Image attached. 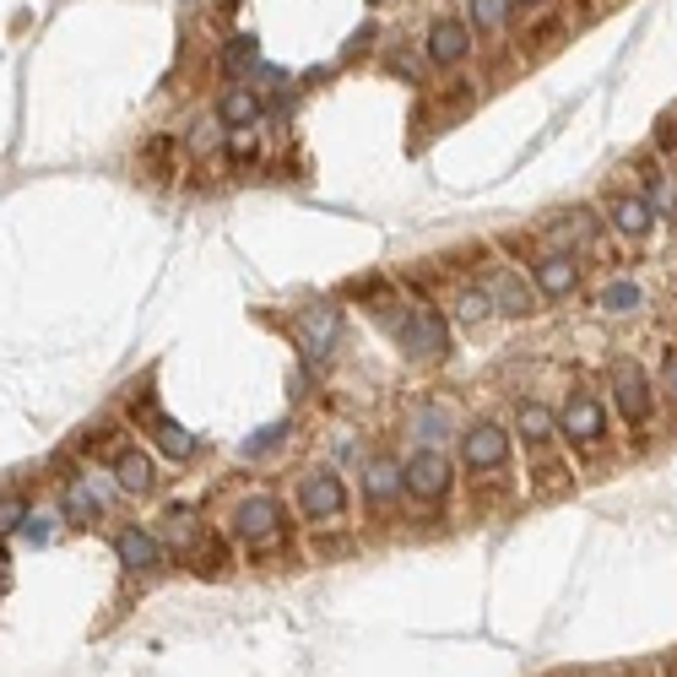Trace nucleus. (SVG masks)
Here are the masks:
<instances>
[{
  "mask_svg": "<svg viewBox=\"0 0 677 677\" xmlns=\"http://www.w3.org/2000/svg\"><path fill=\"white\" fill-rule=\"evenodd\" d=\"M212 141H217V126L206 120V126H195V131H190V152H206Z\"/></svg>",
  "mask_w": 677,
  "mask_h": 677,
  "instance_id": "nucleus-34",
  "label": "nucleus"
},
{
  "mask_svg": "<svg viewBox=\"0 0 677 677\" xmlns=\"http://www.w3.org/2000/svg\"><path fill=\"white\" fill-rule=\"evenodd\" d=\"M0 521H5V532H22V526H27V504H22V499H5Z\"/></svg>",
  "mask_w": 677,
  "mask_h": 677,
  "instance_id": "nucleus-30",
  "label": "nucleus"
},
{
  "mask_svg": "<svg viewBox=\"0 0 677 677\" xmlns=\"http://www.w3.org/2000/svg\"><path fill=\"white\" fill-rule=\"evenodd\" d=\"M115 477H120L126 494H152L157 488V472H152V461L141 450H115Z\"/></svg>",
  "mask_w": 677,
  "mask_h": 677,
  "instance_id": "nucleus-20",
  "label": "nucleus"
},
{
  "mask_svg": "<svg viewBox=\"0 0 677 677\" xmlns=\"http://www.w3.org/2000/svg\"><path fill=\"white\" fill-rule=\"evenodd\" d=\"M336 336H342V314L331 304H309L304 309V353L309 358H331Z\"/></svg>",
  "mask_w": 677,
  "mask_h": 677,
  "instance_id": "nucleus-10",
  "label": "nucleus"
},
{
  "mask_svg": "<svg viewBox=\"0 0 677 677\" xmlns=\"http://www.w3.org/2000/svg\"><path fill=\"white\" fill-rule=\"evenodd\" d=\"M298 510H304V521H342V510H347L342 477L336 472H309L298 483Z\"/></svg>",
  "mask_w": 677,
  "mask_h": 677,
  "instance_id": "nucleus-6",
  "label": "nucleus"
},
{
  "mask_svg": "<svg viewBox=\"0 0 677 677\" xmlns=\"http://www.w3.org/2000/svg\"><path fill=\"white\" fill-rule=\"evenodd\" d=\"M104 515V488H98V477H76L71 488H66V521L71 526H93Z\"/></svg>",
  "mask_w": 677,
  "mask_h": 677,
  "instance_id": "nucleus-16",
  "label": "nucleus"
},
{
  "mask_svg": "<svg viewBox=\"0 0 677 677\" xmlns=\"http://www.w3.org/2000/svg\"><path fill=\"white\" fill-rule=\"evenodd\" d=\"M656 146H662V152H677V104L656 120Z\"/></svg>",
  "mask_w": 677,
  "mask_h": 677,
  "instance_id": "nucleus-29",
  "label": "nucleus"
},
{
  "mask_svg": "<svg viewBox=\"0 0 677 677\" xmlns=\"http://www.w3.org/2000/svg\"><path fill=\"white\" fill-rule=\"evenodd\" d=\"M402 488H406L402 466H396L391 455H375V461H369V472H364V494H369V504H375V510H385Z\"/></svg>",
  "mask_w": 677,
  "mask_h": 677,
  "instance_id": "nucleus-14",
  "label": "nucleus"
},
{
  "mask_svg": "<svg viewBox=\"0 0 677 677\" xmlns=\"http://www.w3.org/2000/svg\"><path fill=\"white\" fill-rule=\"evenodd\" d=\"M174 152H179V141H174V135H152V141H146V157H157V163H168Z\"/></svg>",
  "mask_w": 677,
  "mask_h": 677,
  "instance_id": "nucleus-32",
  "label": "nucleus"
},
{
  "mask_svg": "<svg viewBox=\"0 0 677 677\" xmlns=\"http://www.w3.org/2000/svg\"><path fill=\"white\" fill-rule=\"evenodd\" d=\"M607 380H613V402L623 412V423H651V412H656V391H651V375L634 364V358H618L613 369H607Z\"/></svg>",
  "mask_w": 677,
  "mask_h": 677,
  "instance_id": "nucleus-2",
  "label": "nucleus"
},
{
  "mask_svg": "<svg viewBox=\"0 0 677 677\" xmlns=\"http://www.w3.org/2000/svg\"><path fill=\"white\" fill-rule=\"evenodd\" d=\"M402 472H406V494H412V499H423V504L444 499V494H450V483H455V466H450V455H444V450H412Z\"/></svg>",
  "mask_w": 677,
  "mask_h": 677,
  "instance_id": "nucleus-3",
  "label": "nucleus"
},
{
  "mask_svg": "<svg viewBox=\"0 0 677 677\" xmlns=\"http://www.w3.org/2000/svg\"><path fill=\"white\" fill-rule=\"evenodd\" d=\"M607 212H613V228H618V234L645 239V234H651V212H656V206H651L645 195H613V201H607Z\"/></svg>",
  "mask_w": 677,
  "mask_h": 677,
  "instance_id": "nucleus-17",
  "label": "nucleus"
},
{
  "mask_svg": "<svg viewBox=\"0 0 677 677\" xmlns=\"http://www.w3.org/2000/svg\"><path fill=\"white\" fill-rule=\"evenodd\" d=\"M109 444H115V428H87V433L76 439L82 455H109Z\"/></svg>",
  "mask_w": 677,
  "mask_h": 677,
  "instance_id": "nucleus-28",
  "label": "nucleus"
},
{
  "mask_svg": "<svg viewBox=\"0 0 677 677\" xmlns=\"http://www.w3.org/2000/svg\"><path fill=\"white\" fill-rule=\"evenodd\" d=\"M542 0H510V11H537Z\"/></svg>",
  "mask_w": 677,
  "mask_h": 677,
  "instance_id": "nucleus-37",
  "label": "nucleus"
},
{
  "mask_svg": "<svg viewBox=\"0 0 677 677\" xmlns=\"http://www.w3.org/2000/svg\"><path fill=\"white\" fill-rule=\"evenodd\" d=\"M662 385L677 396V353H667V364H662Z\"/></svg>",
  "mask_w": 677,
  "mask_h": 677,
  "instance_id": "nucleus-36",
  "label": "nucleus"
},
{
  "mask_svg": "<svg viewBox=\"0 0 677 677\" xmlns=\"http://www.w3.org/2000/svg\"><path fill=\"white\" fill-rule=\"evenodd\" d=\"M602 309H613V314H629V309H640V287H634V282H613V287L602 293Z\"/></svg>",
  "mask_w": 677,
  "mask_h": 677,
  "instance_id": "nucleus-26",
  "label": "nucleus"
},
{
  "mask_svg": "<svg viewBox=\"0 0 677 677\" xmlns=\"http://www.w3.org/2000/svg\"><path fill=\"white\" fill-rule=\"evenodd\" d=\"M553 38H563V22H537V27L526 33V44H542V49H547Z\"/></svg>",
  "mask_w": 677,
  "mask_h": 677,
  "instance_id": "nucleus-31",
  "label": "nucleus"
},
{
  "mask_svg": "<svg viewBox=\"0 0 677 677\" xmlns=\"http://www.w3.org/2000/svg\"><path fill=\"white\" fill-rule=\"evenodd\" d=\"M396 342H402L406 358H444L450 353V325H444L439 309L417 304V309H406L396 320Z\"/></svg>",
  "mask_w": 677,
  "mask_h": 677,
  "instance_id": "nucleus-1",
  "label": "nucleus"
},
{
  "mask_svg": "<svg viewBox=\"0 0 677 677\" xmlns=\"http://www.w3.org/2000/svg\"><path fill=\"white\" fill-rule=\"evenodd\" d=\"M532 455H537V466H532V488H537V494L569 488V466H563L558 455H542V450H532Z\"/></svg>",
  "mask_w": 677,
  "mask_h": 677,
  "instance_id": "nucleus-22",
  "label": "nucleus"
},
{
  "mask_svg": "<svg viewBox=\"0 0 677 677\" xmlns=\"http://www.w3.org/2000/svg\"><path fill=\"white\" fill-rule=\"evenodd\" d=\"M185 563H190V569H195L201 580H212V574H223V569L234 563V547H228V537H223V532H206V537L190 542Z\"/></svg>",
  "mask_w": 677,
  "mask_h": 677,
  "instance_id": "nucleus-15",
  "label": "nucleus"
},
{
  "mask_svg": "<svg viewBox=\"0 0 677 677\" xmlns=\"http://www.w3.org/2000/svg\"><path fill=\"white\" fill-rule=\"evenodd\" d=\"M439 428H444V412H439V406H428V412L417 417V433H428V439H433Z\"/></svg>",
  "mask_w": 677,
  "mask_h": 677,
  "instance_id": "nucleus-33",
  "label": "nucleus"
},
{
  "mask_svg": "<svg viewBox=\"0 0 677 677\" xmlns=\"http://www.w3.org/2000/svg\"><path fill=\"white\" fill-rule=\"evenodd\" d=\"M488 293H494V309H499V314H515V320H521V314L537 309L532 282H521L515 271H494V276H488Z\"/></svg>",
  "mask_w": 677,
  "mask_h": 677,
  "instance_id": "nucleus-11",
  "label": "nucleus"
},
{
  "mask_svg": "<svg viewBox=\"0 0 677 677\" xmlns=\"http://www.w3.org/2000/svg\"><path fill=\"white\" fill-rule=\"evenodd\" d=\"M428 60L433 66H461L466 55H472V27L466 22H455V16H439L433 27H428Z\"/></svg>",
  "mask_w": 677,
  "mask_h": 677,
  "instance_id": "nucleus-9",
  "label": "nucleus"
},
{
  "mask_svg": "<svg viewBox=\"0 0 677 677\" xmlns=\"http://www.w3.org/2000/svg\"><path fill=\"white\" fill-rule=\"evenodd\" d=\"M287 532L282 526V504L271 499V494H256V499H245L239 510H234V537L250 542V547H266Z\"/></svg>",
  "mask_w": 677,
  "mask_h": 677,
  "instance_id": "nucleus-7",
  "label": "nucleus"
},
{
  "mask_svg": "<svg viewBox=\"0 0 677 677\" xmlns=\"http://www.w3.org/2000/svg\"><path fill=\"white\" fill-rule=\"evenodd\" d=\"M488 314H494V293H488V287H466V293L455 298V320H461V325H483Z\"/></svg>",
  "mask_w": 677,
  "mask_h": 677,
  "instance_id": "nucleus-23",
  "label": "nucleus"
},
{
  "mask_svg": "<svg viewBox=\"0 0 677 677\" xmlns=\"http://www.w3.org/2000/svg\"><path fill=\"white\" fill-rule=\"evenodd\" d=\"M461 461L472 466V472H504L510 466V433L499 428V423H472L466 428V439H461Z\"/></svg>",
  "mask_w": 677,
  "mask_h": 677,
  "instance_id": "nucleus-5",
  "label": "nucleus"
},
{
  "mask_svg": "<svg viewBox=\"0 0 677 677\" xmlns=\"http://www.w3.org/2000/svg\"><path fill=\"white\" fill-rule=\"evenodd\" d=\"M515 428H521L526 450H547V444H553V433H558V417H553V412H547L542 402H521V417H515Z\"/></svg>",
  "mask_w": 677,
  "mask_h": 677,
  "instance_id": "nucleus-19",
  "label": "nucleus"
},
{
  "mask_svg": "<svg viewBox=\"0 0 677 677\" xmlns=\"http://www.w3.org/2000/svg\"><path fill=\"white\" fill-rule=\"evenodd\" d=\"M282 439H287V423H271V428H261V433L245 444V455H266V450H276Z\"/></svg>",
  "mask_w": 677,
  "mask_h": 677,
  "instance_id": "nucleus-27",
  "label": "nucleus"
},
{
  "mask_svg": "<svg viewBox=\"0 0 677 677\" xmlns=\"http://www.w3.org/2000/svg\"><path fill=\"white\" fill-rule=\"evenodd\" d=\"M532 282H537L547 298H569L574 293V282H580V266H574V256H542V261H532Z\"/></svg>",
  "mask_w": 677,
  "mask_h": 677,
  "instance_id": "nucleus-13",
  "label": "nucleus"
},
{
  "mask_svg": "<svg viewBox=\"0 0 677 677\" xmlns=\"http://www.w3.org/2000/svg\"><path fill=\"white\" fill-rule=\"evenodd\" d=\"M547 239H553V245H563V250H569V245L580 250V245H591V239H596V217H591L585 206H580V212H563L558 223H547Z\"/></svg>",
  "mask_w": 677,
  "mask_h": 677,
  "instance_id": "nucleus-21",
  "label": "nucleus"
},
{
  "mask_svg": "<svg viewBox=\"0 0 677 677\" xmlns=\"http://www.w3.org/2000/svg\"><path fill=\"white\" fill-rule=\"evenodd\" d=\"M22 532H27V542H49V515H33Z\"/></svg>",
  "mask_w": 677,
  "mask_h": 677,
  "instance_id": "nucleus-35",
  "label": "nucleus"
},
{
  "mask_svg": "<svg viewBox=\"0 0 677 677\" xmlns=\"http://www.w3.org/2000/svg\"><path fill=\"white\" fill-rule=\"evenodd\" d=\"M135 423H146V428H152V439H157V450H163V455H174V461L195 455V433H190V428H179L174 417H163V412L146 402V396L135 402Z\"/></svg>",
  "mask_w": 677,
  "mask_h": 677,
  "instance_id": "nucleus-8",
  "label": "nucleus"
},
{
  "mask_svg": "<svg viewBox=\"0 0 677 677\" xmlns=\"http://www.w3.org/2000/svg\"><path fill=\"white\" fill-rule=\"evenodd\" d=\"M223 66H228L234 76L261 71V49H256V38H234V44H228V55H223Z\"/></svg>",
  "mask_w": 677,
  "mask_h": 677,
  "instance_id": "nucleus-25",
  "label": "nucleus"
},
{
  "mask_svg": "<svg viewBox=\"0 0 677 677\" xmlns=\"http://www.w3.org/2000/svg\"><path fill=\"white\" fill-rule=\"evenodd\" d=\"M472 33H499L504 16H510V0H472Z\"/></svg>",
  "mask_w": 677,
  "mask_h": 677,
  "instance_id": "nucleus-24",
  "label": "nucleus"
},
{
  "mask_svg": "<svg viewBox=\"0 0 677 677\" xmlns=\"http://www.w3.org/2000/svg\"><path fill=\"white\" fill-rule=\"evenodd\" d=\"M217 120H223L228 131H250V126L261 120V98H256L250 87H228L223 104H217Z\"/></svg>",
  "mask_w": 677,
  "mask_h": 677,
  "instance_id": "nucleus-18",
  "label": "nucleus"
},
{
  "mask_svg": "<svg viewBox=\"0 0 677 677\" xmlns=\"http://www.w3.org/2000/svg\"><path fill=\"white\" fill-rule=\"evenodd\" d=\"M115 553H120V563L131 569V574H152L157 563H163V547L152 532H141V526H126L120 537H115Z\"/></svg>",
  "mask_w": 677,
  "mask_h": 677,
  "instance_id": "nucleus-12",
  "label": "nucleus"
},
{
  "mask_svg": "<svg viewBox=\"0 0 677 677\" xmlns=\"http://www.w3.org/2000/svg\"><path fill=\"white\" fill-rule=\"evenodd\" d=\"M558 428H563V439L569 444H580V450H596L602 439H607V412L602 402L591 396V391H569V402H563V417H558Z\"/></svg>",
  "mask_w": 677,
  "mask_h": 677,
  "instance_id": "nucleus-4",
  "label": "nucleus"
}]
</instances>
